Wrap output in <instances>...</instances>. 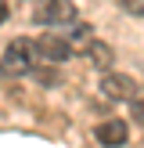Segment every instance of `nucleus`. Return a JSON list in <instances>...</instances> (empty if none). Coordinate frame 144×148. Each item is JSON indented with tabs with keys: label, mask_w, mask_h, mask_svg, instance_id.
<instances>
[{
	"label": "nucleus",
	"mask_w": 144,
	"mask_h": 148,
	"mask_svg": "<svg viewBox=\"0 0 144 148\" xmlns=\"http://www.w3.org/2000/svg\"><path fill=\"white\" fill-rule=\"evenodd\" d=\"M33 76H36V79H40V87H58V83H61V72H58V69H54V65H47V62H43V65H40V69H36V72H33Z\"/></svg>",
	"instance_id": "nucleus-8"
},
{
	"label": "nucleus",
	"mask_w": 144,
	"mask_h": 148,
	"mask_svg": "<svg viewBox=\"0 0 144 148\" xmlns=\"http://www.w3.org/2000/svg\"><path fill=\"white\" fill-rule=\"evenodd\" d=\"M122 7L133 11V14H144V0H122Z\"/></svg>",
	"instance_id": "nucleus-10"
},
{
	"label": "nucleus",
	"mask_w": 144,
	"mask_h": 148,
	"mask_svg": "<svg viewBox=\"0 0 144 148\" xmlns=\"http://www.w3.org/2000/svg\"><path fill=\"white\" fill-rule=\"evenodd\" d=\"M101 94L112 101H137V79L126 72H105L101 76Z\"/></svg>",
	"instance_id": "nucleus-3"
},
{
	"label": "nucleus",
	"mask_w": 144,
	"mask_h": 148,
	"mask_svg": "<svg viewBox=\"0 0 144 148\" xmlns=\"http://www.w3.org/2000/svg\"><path fill=\"white\" fill-rule=\"evenodd\" d=\"M4 22H7V4L0 0V25H4Z\"/></svg>",
	"instance_id": "nucleus-11"
},
{
	"label": "nucleus",
	"mask_w": 144,
	"mask_h": 148,
	"mask_svg": "<svg viewBox=\"0 0 144 148\" xmlns=\"http://www.w3.org/2000/svg\"><path fill=\"white\" fill-rule=\"evenodd\" d=\"M40 65H43L40 43L29 40V36H14V40L4 47V62H0V69H4L7 76H33Z\"/></svg>",
	"instance_id": "nucleus-1"
},
{
	"label": "nucleus",
	"mask_w": 144,
	"mask_h": 148,
	"mask_svg": "<svg viewBox=\"0 0 144 148\" xmlns=\"http://www.w3.org/2000/svg\"><path fill=\"white\" fill-rule=\"evenodd\" d=\"M86 54H90V62L97 65V69H105V72H112V62H115V54H112V47H108V43H94L90 51H86Z\"/></svg>",
	"instance_id": "nucleus-7"
},
{
	"label": "nucleus",
	"mask_w": 144,
	"mask_h": 148,
	"mask_svg": "<svg viewBox=\"0 0 144 148\" xmlns=\"http://www.w3.org/2000/svg\"><path fill=\"white\" fill-rule=\"evenodd\" d=\"M0 76H4V69H0Z\"/></svg>",
	"instance_id": "nucleus-12"
},
{
	"label": "nucleus",
	"mask_w": 144,
	"mask_h": 148,
	"mask_svg": "<svg viewBox=\"0 0 144 148\" xmlns=\"http://www.w3.org/2000/svg\"><path fill=\"white\" fill-rule=\"evenodd\" d=\"M36 43H40V54H43L47 65H61V62H69V58L76 54V47H72L65 36H54V33H43Z\"/></svg>",
	"instance_id": "nucleus-4"
},
{
	"label": "nucleus",
	"mask_w": 144,
	"mask_h": 148,
	"mask_svg": "<svg viewBox=\"0 0 144 148\" xmlns=\"http://www.w3.org/2000/svg\"><path fill=\"white\" fill-rule=\"evenodd\" d=\"M65 40H69L76 51H90L94 43H97V40H94V29L86 25V22H76V25H69V29H65Z\"/></svg>",
	"instance_id": "nucleus-6"
},
{
	"label": "nucleus",
	"mask_w": 144,
	"mask_h": 148,
	"mask_svg": "<svg viewBox=\"0 0 144 148\" xmlns=\"http://www.w3.org/2000/svg\"><path fill=\"white\" fill-rule=\"evenodd\" d=\"M130 119H133L137 127H144V98H137V101H130Z\"/></svg>",
	"instance_id": "nucleus-9"
},
{
	"label": "nucleus",
	"mask_w": 144,
	"mask_h": 148,
	"mask_svg": "<svg viewBox=\"0 0 144 148\" xmlns=\"http://www.w3.org/2000/svg\"><path fill=\"white\" fill-rule=\"evenodd\" d=\"M94 137H97V145H105V148H122L130 141V127L122 119H105V123L94 127Z\"/></svg>",
	"instance_id": "nucleus-5"
},
{
	"label": "nucleus",
	"mask_w": 144,
	"mask_h": 148,
	"mask_svg": "<svg viewBox=\"0 0 144 148\" xmlns=\"http://www.w3.org/2000/svg\"><path fill=\"white\" fill-rule=\"evenodd\" d=\"M36 22L40 25H76L79 22V11H76V0H43L40 11H36Z\"/></svg>",
	"instance_id": "nucleus-2"
}]
</instances>
